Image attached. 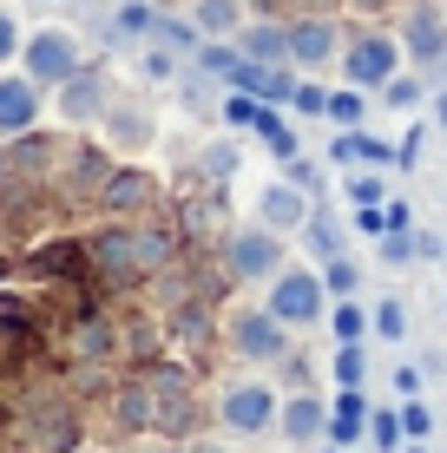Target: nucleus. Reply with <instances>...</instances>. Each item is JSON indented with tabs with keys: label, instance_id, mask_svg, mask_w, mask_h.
Returning <instances> with one entry per match:
<instances>
[{
	"label": "nucleus",
	"instance_id": "9d476101",
	"mask_svg": "<svg viewBox=\"0 0 447 453\" xmlns=\"http://www.w3.org/2000/svg\"><path fill=\"white\" fill-rule=\"evenodd\" d=\"M343 59V34L329 13H297L289 20V66H329Z\"/></svg>",
	"mask_w": 447,
	"mask_h": 453
},
{
	"label": "nucleus",
	"instance_id": "7c9ffc66",
	"mask_svg": "<svg viewBox=\"0 0 447 453\" xmlns=\"http://www.w3.org/2000/svg\"><path fill=\"white\" fill-rule=\"evenodd\" d=\"M375 342H408V303L402 296H381L375 303Z\"/></svg>",
	"mask_w": 447,
	"mask_h": 453
},
{
	"label": "nucleus",
	"instance_id": "a878e982",
	"mask_svg": "<svg viewBox=\"0 0 447 453\" xmlns=\"http://www.w3.org/2000/svg\"><path fill=\"white\" fill-rule=\"evenodd\" d=\"M237 165H243L237 138H211V145H204V165H197V171H204L211 184H224V178H237Z\"/></svg>",
	"mask_w": 447,
	"mask_h": 453
},
{
	"label": "nucleus",
	"instance_id": "20e7f679",
	"mask_svg": "<svg viewBox=\"0 0 447 453\" xmlns=\"http://www.w3.org/2000/svg\"><path fill=\"white\" fill-rule=\"evenodd\" d=\"M230 349H237L243 362H257V368H276L289 349H297V329H289L270 303L264 309H237V316H230Z\"/></svg>",
	"mask_w": 447,
	"mask_h": 453
},
{
	"label": "nucleus",
	"instance_id": "c85d7f7f",
	"mask_svg": "<svg viewBox=\"0 0 447 453\" xmlns=\"http://www.w3.org/2000/svg\"><path fill=\"white\" fill-rule=\"evenodd\" d=\"M264 105H270V99H257V92H237V86H230V99H224V125H230V132H257Z\"/></svg>",
	"mask_w": 447,
	"mask_h": 453
},
{
	"label": "nucleus",
	"instance_id": "c9c22d12",
	"mask_svg": "<svg viewBox=\"0 0 447 453\" xmlns=\"http://www.w3.org/2000/svg\"><path fill=\"white\" fill-rule=\"evenodd\" d=\"M421 145H428V132H421V125H408L402 145H395V171H414V165H421Z\"/></svg>",
	"mask_w": 447,
	"mask_h": 453
},
{
	"label": "nucleus",
	"instance_id": "bb28decb",
	"mask_svg": "<svg viewBox=\"0 0 447 453\" xmlns=\"http://www.w3.org/2000/svg\"><path fill=\"white\" fill-rule=\"evenodd\" d=\"M335 388H362L368 381V349H362V342H335Z\"/></svg>",
	"mask_w": 447,
	"mask_h": 453
},
{
	"label": "nucleus",
	"instance_id": "423d86ee",
	"mask_svg": "<svg viewBox=\"0 0 447 453\" xmlns=\"http://www.w3.org/2000/svg\"><path fill=\"white\" fill-rule=\"evenodd\" d=\"M224 270L237 276V283H270L276 270H283V237L264 224H237L224 237Z\"/></svg>",
	"mask_w": 447,
	"mask_h": 453
},
{
	"label": "nucleus",
	"instance_id": "4c0bfd02",
	"mask_svg": "<svg viewBox=\"0 0 447 453\" xmlns=\"http://www.w3.org/2000/svg\"><path fill=\"white\" fill-rule=\"evenodd\" d=\"M421 374H428V368L402 362V368H395V395H402V401H408V395H421Z\"/></svg>",
	"mask_w": 447,
	"mask_h": 453
},
{
	"label": "nucleus",
	"instance_id": "4be33fe9",
	"mask_svg": "<svg viewBox=\"0 0 447 453\" xmlns=\"http://www.w3.org/2000/svg\"><path fill=\"white\" fill-rule=\"evenodd\" d=\"M138 80H151V86H172V80H178V46L145 40V53H138Z\"/></svg>",
	"mask_w": 447,
	"mask_h": 453
},
{
	"label": "nucleus",
	"instance_id": "a19ab883",
	"mask_svg": "<svg viewBox=\"0 0 447 453\" xmlns=\"http://www.w3.org/2000/svg\"><path fill=\"white\" fill-rule=\"evenodd\" d=\"M184 453H230V447H218V441H191Z\"/></svg>",
	"mask_w": 447,
	"mask_h": 453
},
{
	"label": "nucleus",
	"instance_id": "6ab92c4d",
	"mask_svg": "<svg viewBox=\"0 0 447 453\" xmlns=\"http://www.w3.org/2000/svg\"><path fill=\"white\" fill-rule=\"evenodd\" d=\"M329 329H335V342H368L375 335V309H362V296H343V303H329Z\"/></svg>",
	"mask_w": 447,
	"mask_h": 453
},
{
	"label": "nucleus",
	"instance_id": "ddd939ff",
	"mask_svg": "<svg viewBox=\"0 0 447 453\" xmlns=\"http://www.w3.org/2000/svg\"><path fill=\"white\" fill-rule=\"evenodd\" d=\"M34 125H40V80H27V73L0 80V138H27Z\"/></svg>",
	"mask_w": 447,
	"mask_h": 453
},
{
	"label": "nucleus",
	"instance_id": "9b49d317",
	"mask_svg": "<svg viewBox=\"0 0 447 453\" xmlns=\"http://www.w3.org/2000/svg\"><path fill=\"white\" fill-rule=\"evenodd\" d=\"M53 92H59V119H66V125H92V119H105V105H112L99 66H80L66 86H53Z\"/></svg>",
	"mask_w": 447,
	"mask_h": 453
},
{
	"label": "nucleus",
	"instance_id": "dca6fc26",
	"mask_svg": "<svg viewBox=\"0 0 447 453\" xmlns=\"http://www.w3.org/2000/svg\"><path fill=\"white\" fill-rule=\"evenodd\" d=\"M237 46H243V59H289V27H276V20H243V27H237Z\"/></svg>",
	"mask_w": 447,
	"mask_h": 453
},
{
	"label": "nucleus",
	"instance_id": "72a5a7b5",
	"mask_svg": "<svg viewBox=\"0 0 447 453\" xmlns=\"http://www.w3.org/2000/svg\"><path fill=\"white\" fill-rule=\"evenodd\" d=\"M402 427H408V441H435V408H428L421 395H408L402 401Z\"/></svg>",
	"mask_w": 447,
	"mask_h": 453
},
{
	"label": "nucleus",
	"instance_id": "f8f14e48",
	"mask_svg": "<svg viewBox=\"0 0 447 453\" xmlns=\"http://www.w3.org/2000/svg\"><path fill=\"white\" fill-rule=\"evenodd\" d=\"M276 434H283L289 447H316V441H329V401H316V395H289V401H283V414H276Z\"/></svg>",
	"mask_w": 447,
	"mask_h": 453
},
{
	"label": "nucleus",
	"instance_id": "b1692460",
	"mask_svg": "<svg viewBox=\"0 0 447 453\" xmlns=\"http://www.w3.org/2000/svg\"><path fill=\"white\" fill-rule=\"evenodd\" d=\"M368 447H381V453H402L408 447L402 408H375V414H368Z\"/></svg>",
	"mask_w": 447,
	"mask_h": 453
},
{
	"label": "nucleus",
	"instance_id": "6e6552de",
	"mask_svg": "<svg viewBox=\"0 0 447 453\" xmlns=\"http://www.w3.org/2000/svg\"><path fill=\"white\" fill-rule=\"evenodd\" d=\"M402 53L414 66H447V7L441 0H408L402 7Z\"/></svg>",
	"mask_w": 447,
	"mask_h": 453
},
{
	"label": "nucleus",
	"instance_id": "f704fd0d",
	"mask_svg": "<svg viewBox=\"0 0 447 453\" xmlns=\"http://www.w3.org/2000/svg\"><path fill=\"white\" fill-rule=\"evenodd\" d=\"M375 257L389 263V270H408V263H414V230H389V237L375 243Z\"/></svg>",
	"mask_w": 447,
	"mask_h": 453
},
{
	"label": "nucleus",
	"instance_id": "f257e3e1",
	"mask_svg": "<svg viewBox=\"0 0 447 453\" xmlns=\"http://www.w3.org/2000/svg\"><path fill=\"white\" fill-rule=\"evenodd\" d=\"M86 250H92V270H99V276H112V283H138V276H151V270L172 263L178 237L165 224H112V230H99Z\"/></svg>",
	"mask_w": 447,
	"mask_h": 453
},
{
	"label": "nucleus",
	"instance_id": "37998d69",
	"mask_svg": "<svg viewBox=\"0 0 447 453\" xmlns=\"http://www.w3.org/2000/svg\"><path fill=\"white\" fill-rule=\"evenodd\" d=\"M402 453H435V447H428V441H408V447H402Z\"/></svg>",
	"mask_w": 447,
	"mask_h": 453
},
{
	"label": "nucleus",
	"instance_id": "5701e85b",
	"mask_svg": "<svg viewBox=\"0 0 447 453\" xmlns=\"http://www.w3.org/2000/svg\"><path fill=\"white\" fill-rule=\"evenodd\" d=\"M316 270H322V283H329L335 303H343V296H362V263L349 257V250H343V257H329V263H316Z\"/></svg>",
	"mask_w": 447,
	"mask_h": 453
},
{
	"label": "nucleus",
	"instance_id": "2f4dec72",
	"mask_svg": "<svg viewBox=\"0 0 447 453\" xmlns=\"http://www.w3.org/2000/svg\"><path fill=\"white\" fill-rule=\"evenodd\" d=\"M289 112H303V119H329V92H322L316 80H297V92H289Z\"/></svg>",
	"mask_w": 447,
	"mask_h": 453
},
{
	"label": "nucleus",
	"instance_id": "2eb2a0df",
	"mask_svg": "<svg viewBox=\"0 0 447 453\" xmlns=\"http://www.w3.org/2000/svg\"><path fill=\"white\" fill-rule=\"evenodd\" d=\"M151 197H158V184H151V171H138V165L112 171V178L99 184V204L105 211H138V204H151Z\"/></svg>",
	"mask_w": 447,
	"mask_h": 453
},
{
	"label": "nucleus",
	"instance_id": "c756f323",
	"mask_svg": "<svg viewBox=\"0 0 447 453\" xmlns=\"http://www.w3.org/2000/svg\"><path fill=\"white\" fill-rule=\"evenodd\" d=\"M151 27H158V7H145V0H126L112 13V34H126V40H151Z\"/></svg>",
	"mask_w": 447,
	"mask_h": 453
},
{
	"label": "nucleus",
	"instance_id": "a18cd8bd",
	"mask_svg": "<svg viewBox=\"0 0 447 453\" xmlns=\"http://www.w3.org/2000/svg\"><path fill=\"white\" fill-rule=\"evenodd\" d=\"M441 257H447V250H441Z\"/></svg>",
	"mask_w": 447,
	"mask_h": 453
},
{
	"label": "nucleus",
	"instance_id": "79ce46f5",
	"mask_svg": "<svg viewBox=\"0 0 447 453\" xmlns=\"http://www.w3.org/2000/svg\"><path fill=\"white\" fill-rule=\"evenodd\" d=\"M310 453H349V447H335V441H316V447H310Z\"/></svg>",
	"mask_w": 447,
	"mask_h": 453
},
{
	"label": "nucleus",
	"instance_id": "7ed1b4c3",
	"mask_svg": "<svg viewBox=\"0 0 447 453\" xmlns=\"http://www.w3.org/2000/svg\"><path fill=\"white\" fill-rule=\"evenodd\" d=\"M343 86H362V92H381L395 80V73L408 66V53H402V34H356L343 46Z\"/></svg>",
	"mask_w": 447,
	"mask_h": 453
},
{
	"label": "nucleus",
	"instance_id": "a211bd4d",
	"mask_svg": "<svg viewBox=\"0 0 447 453\" xmlns=\"http://www.w3.org/2000/svg\"><path fill=\"white\" fill-rule=\"evenodd\" d=\"M191 20H197V34H204V40H230L243 27V0H197Z\"/></svg>",
	"mask_w": 447,
	"mask_h": 453
},
{
	"label": "nucleus",
	"instance_id": "39448f33",
	"mask_svg": "<svg viewBox=\"0 0 447 453\" xmlns=\"http://www.w3.org/2000/svg\"><path fill=\"white\" fill-rule=\"evenodd\" d=\"M276 414H283V401H276L270 381H230L218 395V420L237 441H264V434H276Z\"/></svg>",
	"mask_w": 447,
	"mask_h": 453
},
{
	"label": "nucleus",
	"instance_id": "0eeeda50",
	"mask_svg": "<svg viewBox=\"0 0 447 453\" xmlns=\"http://www.w3.org/2000/svg\"><path fill=\"white\" fill-rule=\"evenodd\" d=\"M20 66H27V80H40V86H66L86 59H80V40H73L66 27H40V34H27V46H20Z\"/></svg>",
	"mask_w": 447,
	"mask_h": 453
},
{
	"label": "nucleus",
	"instance_id": "aec40b11",
	"mask_svg": "<svg viewBox=\"0 0 447 453\" xmlns=\"http://www.w3.org/2000/svg\"><path fill=\"white\" fill-rule=\"evenodd\" d=\"M343 197H349V211H362V204H389V178H381L375 165H349V171H343Z\"/></svg>",
	"mask_w": 447,
	"mask_h": 453
},
{
	"label": "nucleus",
	"instance_id": "f03ea898",
	"mask_svg": "<svg viewBox=\"0 0 447 453\" xmlns=\"http://www.w3.org/2000/svg\"><path fill=\"white\" fill-rule=\"evenodd\" d=\"M264 303L289 322V329H316V322H329L335 296H329V283H322V270H310V263H283V270L270 276Z\"/></svg>",
	"mask_w": 447,
	"mask_h": 453
},
{
	"label": "nucleus",
	"instance_id": "cd10ccee",
	"mask_svg": "<svg viewBox=\"0 0 447 453\" xmlns=\"http://www.w3.org/2000/svg\"><path fill=\"white\" fill-rule=\"evenodd\" d=\"M362 112H368V92H362V86H335V92H329V125H335V132L362 125Z\"/></svg>",
	"mask_w": 447,
	"mask_h": 453
},
{
	"label": "nucleus",
	"instance_id": "f3484780",
	"mask_svg": "<svg viewBox=\"0 0 447 453\" xmlns=\"http://www.w3.org/2000/svg\"><path fill=\"white\" fill-rule=\"evenodd\" d=\"M297 237H303V250H310L316 263H329V257H343V250H349V230L335 224L329 211H310V224H303Z\"/></svg>",
	"mask_w": 447,
	"mask_h": 453
},
{
	"label": "nucleus",
	"instance_id": "58836bf2",
	"mask_svg": "<svg viewBox=\"0 0 447 453\" xmlns=\"http://www.w3.org/2000/svg\"><path fill=\"white\" fill-rule=\"evenodd\" d=\"M389 230H414V211L402 204V197H389Z\"/></svg>",
	"mask_w": 447,
	"mask_h": 453
},
{
	"label": "nucleus",
	"instance_id": "c03bdc74",
	"mask_svg": "<svg viewBox=\"0 0 447 453\" xmlns=\"http://www.w3.org/2000/svg\"><path fill=\"white\" fill-rule=\"evenodd\" d=\"M151 453H165V447H151Z\"/></svg>",
	"mask_w": 447,
	"mask_h": 453
},
{
	"label": "nucleus",
	"instance_id": "412c9836",
	"mask_svg": "<svg viewBox=\"0 0 447 453\" xmlns=\"http://www.w3.org/2000/svg\"><path fill=\"white\" fill-rule=\"evenodd\" d=\"M105 132H112V145H126V151L151 145V119L138 112V105H105Z\"/></svg>",
	"mask_w": 447,
	"mask_h": 453
},
{
	"label": "nucleus",
	"instance_id": "1a4fd4ad",
	"mask_svg": "<svg viewBox=\"0 0 447 453\" xmlns=\"http://www.w3.org/2000/svg\"><path fill=\"white\" fill-rule=\"evenodd\" d=\"M310 211H316V197L303 191V184H289V178L257 184V224L276 230V237H297V230L310 224Z\"/></svg>",
	"mask_w": 447,
	"mask_h": 453
},
{
	"label": "nucleus",
	"instance_id": "393cba45",
	"mask_svg": "<svg viewBox=\"0 0 447 453\" xmlns=\"http://www.w3.org/2000/svg\"><path fill=\"white\" fill-rule=\"evenodd\" d=\"M381 105H389V112H414V105H428L421 73H395V80L381 86Z\"/></svg>",
	"mask_w": 447,
	"mask_h": 453
},
{
	"label": "nucleus",
	"instance_id": "ea45409f",
	"mask_svg": "<svg viewBox=\"0 0 447 453\" xmlns=\"http://www.w3.org/2000/svg\"><path fill=\"white\" fill-rule=\"evenodd\" d=\"M435 125L447 132V92H435Z\"/></svg>",
	"mask_w": 447,
	"mask_h": 453
},
{
	"label": "nucleus",
	"instance_id": "49530a36",
	"mask_svg": "<svg viewBox=\"0 0 447 453\" xmlns=\"http://www.w3.org/2000/svg\"><path fill=\"white\" fill-rule=\"evenodd\" d=\"M441 7H447V0H441Z\"/></svg>",
	"mask_w": 447,
	"mask_h": 453
},
{
	"label": "nucleus",
	"instance_id": "473e14b6",
	"mask_svg": "<svg viewBox=\"0 0 447 453\" xmlns=\"http://www.w3.org/2000/svg\"><path fill=\"white\" fill-rule=\"evenodd\" d=\"M349 230H356V237H368V243H381V237H389V204H362V211H349Z\"/></svg>",
	"mask_w": 447,
	"mask_h": 453
},
{
	"label": "nucleus",
	"instance_id": "4468645a",
	"mask_svg": "<svg viewBox=\"0 0 447 453\" xmlns=\"http://www.w3.org/2000/svg\"><path fill=\"white\" fill-rule=\"evenodd\" d=\"M368 395L362 388H335V401H329V441L335 447H362L368 441Z\"/></svg>",
	"mask_w": 447,
	"mask_h": 453
},
{
	"label": "nucleus",
	"instance_id": "e433bc0d",
	"mask_svg": "<svg viewBox=\"0 0 447 453\" xmlns=\"http://www.w3.org/2000/svg\"><path fill=\"white\" fill-rule=\"evenodd\" d=\"M20 46H27V40H20V27H13V13L0 7V66H7V59L20 53Z\"/></svg>",
	"mask_w": 447,
	"mask_h": 453
}]
</instances>
